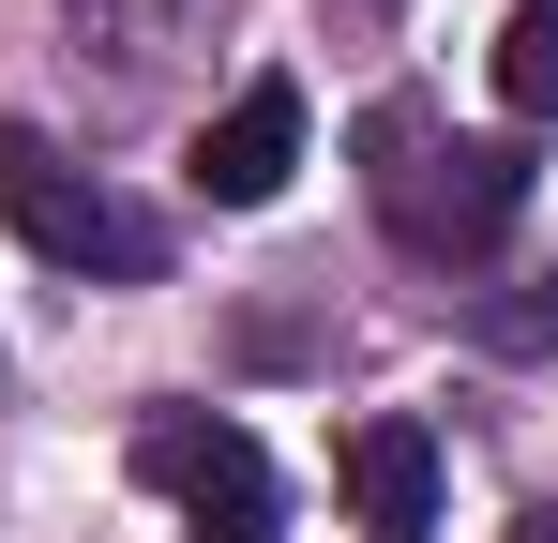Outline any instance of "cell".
Segmentation results:
<instances>
[{"label": "cell", "instance_id": "cell-7", "mask_svg": "<svg viewBox=\"0 0 558 543\" xmlns=\"http://www.w3.org/2000/svg\"><path fill=\"white\" fill-rule=\"evenodd\" d=\"M61 15H76V46H106V76H151L182 46V0H61Z\"/></svg>", "mask_w": 558, "mask_h": 543}, {"label": "cell", "instance_id": "cell-8", "mask_svg": "<svg viewBox=\"0 0 558 543\" xmlns=\"http://www.w3.org/2000/svg\"><path fill=\"white\" fill-rule=\"evenodd\" d=\"M468 333H483L498 362H558V287H483Z\"/></svg>", "mask_w": 558, "mask_h": 543}, {"label": "cell", "instance_id": "cell-1", "mask_svg": "<svg viewBox=\"0 0 558 543\" xmlns=\"http://www.w3.org/2000/svg\"><path fill=\"white\" fill-rule=\"evenodd\" d=\"M363 181H377V212H392L408 257H483V242L529 212V152H513V136H438L408 90L363 106Z\"/></svg>", "mask_w": 558, "mask_h": 543}, {"label": "cell", "instance_id": "cell-10", "mask_svg": "<svg viewBox=\"0 0 558 543\" xmlns=\"http://www.w3.org/2000/svg\"><path fill=\"white\" fill-rule=\"evenodd\" d=\"M196 543H272V529H196Z\"/></svg>", "mask_w": 558, "mask_h": 543}, {"label": "cell", "instance_id": "cell-3", "mask_svg": "<svg viewBox=\"0 0 558 543\" xmlns=\"http://www.w3.org/2000/svg\"><path fill=\"white\" fill-rule=\"evenodd\" d=\"M136 483H151V498H182L196 529H257V514H272V452L242 438V423H211V408L136 423Z\"/></svg>", "mask_w": 558, "mask_h": 543}, {"label": "cell", "instance_id": "cell-6", "mask_svg": "<svg viewBox=\"0 0 558 543\" xmlns=\"http://www.w3.org/2000/svg\"><path fill=\"white\" fill-rule=\"evenodd\" d=\"M498 106L513 121H558V0H513L498 15Z\"/></svg>", "mask_w": 558, "mask_h": 543}, {"label": "cell", "instance_id": "cell-5", "mask_svg": "<svg viewBox=\"0 0 558 543\" xmlns=\"http://www.w3.org/2000/svg\"><path fill=\"white\" fill-rule=\"evenodd\" d=\"M348 514H363L377 543H423V529H438V438H423L408 408L348 423Z\"/></svg>", "mask_w": 558, "mask_h": 543}, {"label": "cell", "instance_id": "cell-2", "mask_svg": "<svg viewBox=\"0 0 558 543\" xmlns=\"http://www.w3.org/2000/svg\"><path fill=\"white\" fill-rule=\"evenodd\" d=\"M0 212H15V242H31L46 272H121V287L167 272V227H151L136 196H106L92 167H61L31 121H0Z\"/></svg>", "mask_w": 558, "mask_h": 543}, {"label": "cell", "instance_id": "cell-9", "mask_svg": "<svg viewBox=\"0 0 558 543\" xmlns=\"http://www.w3.org/2000/svg\"><path fill=\"white\" fill-rule=\"evenodd\" d=\"M513 543H558V514H529V529H513Z\"/></svg>", "mask_w": 558, "mask_h": 543}, {"label": "cell", "instance_id": "cell-4", "mask_svg": "<svg viewBox=\"0 0 558 543\" xmlns=\"http://www.w3.org/2000/svg\"><path fill=\"white\" fill-rule=\"evenodd\" d=\"M287 167H302V76H242L211 106V136H196V196L211 212H272Z\"/></svg>", "mask_w": 558, "mask_h": 543}]
</instances>
